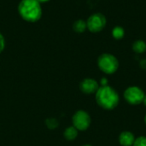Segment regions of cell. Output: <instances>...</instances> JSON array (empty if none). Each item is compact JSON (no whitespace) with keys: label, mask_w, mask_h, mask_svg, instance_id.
<instances>
[{"label":"cell","mask_w":146,"mask_h":146,"mask_svg":"<svg viewBox=\"0 0 146 146\" xmlns=\"http://www.w3.org/2000/svg\"><path fill=\"white\" fill-rule=\"evenodd\" d=\"M45 123H46L47 127L50 128V129H54V128H56L58 127V121H57V120H56L54 118L47 119Z\"/></svg>","instance_id":"obj_13"},{"label":"cell","mask_w":146,"mask_h":146,"mask_svg":"<svg viewBox=\"0 0 146 146\" xmlns=\"http://www.w3.org/2000/svg\"><path fill=\"white\" fill-rule=\"evenodd\" d=\"M80 88L83 93L92 94V93L97 92V91L99 88V85L98 81H96L95 80L91 79V78H86L81 81L80 85Z\"/></svg>","instance_id":"obj_7"},{"label":"cell","mask_w":146,"mask_h":146,"mask_svg":"<svg viewBox=\"0 0 146 146\" xmlns=\"http://www.w3.org/2000/svg\"><path fill=\"white\" fill-rule=\"evenodd\" d=\"M78 136V130L73 126V127H69L68 128H66V130L64 131V137L67 140H74L77 138Z\"/></svg>","instance_id":"obj_11"},{"label":"cell","mask_w":146,"mask_h":146,"mask_svg":"<svg viewBox=\"0 0 146 146\" xmlns=\"http://www.w3.org/2000/svg\"><path fill=\"white\" fill-rule=\"evenodd\" d=\"M83 146H92V145H83Z\"/></svg>","instance_id":"obj_21"},{"label":"cell","mask_w":146,"mask_h":146,"mask_svg":"<svg viewBox=\"0 0 146 146\" xmlns=\"http://www.w3.org/2000/svg\"><path fill=\"white\" fill-rule=\"evenodd\" d=\"M39 3H46V2H48V1H50V0H37Z\"/></svg>","instance_id":"obj_18"},{"label":"cell","mask_w":146,"mask_h":146,"mask_svg":"<svg viewBox=\"0 0 146 146\" xmlns=\"http://www.w3.org/2000/svg\"><path fill=\"white\" fill-rule=\"evenodd\" d=\"M143 103L146 106V95H145V98H144V100H143Z\"/></svg>","instance_id":"obj_19"},{"label":"cell","mask_w":146,"mask_h":146,"mask_svg":"<svg viewBox=\"0 0 146 146\" xmlns=\"http://www.w3.org/2000/svg\"><path fill=\"white\" fill-rule=\"evenodd\" d=\"M72 122L78 131H85L91 125V116L85 110H78L73 115Z\"/></svg>","instance_id":"obj_6"},{"label":"cell","mask_w":146,"mask_h":146,"mask_svg":"<svg viewBox=\"0 0 146 146\" xmlns=\"http://www.w3.org/2000/svg\"><path fill=\"white\" fill-rule=\"evenodd\" d=\"M20 15L27 21H38L42 16V8L37 0H21L18 6Z\"/></svg>","instance_id":"obj_2"},{"label":"cell","mask_w":146,"mask_h":146,"mask_svg":"<svg viewBox=\"0 0 146 146\" xmlns=\"http://www.w3.org/2000/svg\"><path fill=\"white\" fill-rule=\"evenodd\" d=\"M4 45H5V41H4V38L2 35V33H0V54L3 52V49H4Z\"/></svg>","instance_id":"obj_15"},{"label":"cell","mask_w":146,"mask_h":146,"mask_svg":"<svg viewBox=\"0 0 146 146\" xmlns=\"http://www.w3.org/2000/svg\"><path fill=\"white\" fill-rule=\"evenodd\" d=\"M133 146H146V137L141 136L135 139V141Z\"/></svg>","instance_id":"obj_14"},{"label":"cell","mask_w":146,"mask_h":146,"mask_svg":"<svg viewBox=\"0 0 146 146\" xmlns=\"http://www.w3.org/2000/svg\"><path fill=\"white\" fill-rule=\"evenodd\" d=\"M98 65L101 71L107 74L115 73L119 68V62L117 58L110 53L102 54L98 59Z\"/></svg>","instance_id":"obj_3"},{"label":"cell","mask_w":146,"mask_h":146,"mask_svg":"<svg viewBox=\"0 0 146 146\" xmlns=\"http://www.w3.org/2000/svg\"><path fill=\"white\" fill-rule=\"evenodd\" d=\"M106 17L101 13H95L92 15L86 21L87 29L92 33H99L106 26Z\"/></svg>","instance_id":"obj_4"},{"label":"cell","mask_w":146,"mask_h":146,"mask_svg":"<svg viewBox=\"0 0 146 146\" xmlns=\"http://www.w3.org/2000/svg\"><path fill=\"white\" fill-rule=\"evenodd\" d=\"M101 85H102V86H108V80H107L106 78H103V79L101 80Z\"/></svg>","instance_id":"obj_17"},{"label":"cell","mask_w":146,"mask_h":146,"mask_svg":"<svg viewBox=\"0 0 146 146\" xmlns=\"http://www.w3.org/2000/svg\"><path fill=\"white\" fill-rule=\"evenodd\" d=\"M145 92L138 86H130L124 92V98L132 105H138L143 103Z\"/></svg>","instance_id":"obj_5"},{"label":"cell","mask_w":146,"mask_h":146,"mask_svg":"<svg viewBox=\"0 0 146 146\" xmlns=\"http://www.w3.org/2000/svg\"><path fill=\"white\" fill-rule=\"evenodd\" d=\"M125 35V30L123 27H120V26H116L113 28L112 30V36L115 38V39H121L123 38Z\"/></svg>","instance_id":"obj_12"},{"label":"cell","mask_w":146,"mask_h":146,"mask_svg":"<svg viewBox=\"0 0 146 146\" xmlns=\"http://www.w3.org/2000/svg\"><path fill=\"white\" fill-rule=\"evenodd\" d=\"M132 47L133 50L137 54H142L146 51V43L142 39H137L134 41Z\"/></svg>","instance_id":"obj_9"},{"label":"cell","mask_w":146,"mask_h":146,"mask_svg":"<svg viewBox=\"0 0 146 146\" xmlns=\"http://www.w3.org/2000/svg\"><path fill=\"white\" fill-rule=\"evenodd\" d=\"M98 104L104 110H113L119 104V95L110 86H100L96 92Z\"/></svg>","instance_id":"obj_1"},{"label":"cell","mask_w":146,"mask_h":146,"mask_svg":"<svg viewBox=\"0 0 146 146\" xmlns=\"http://www.w3.org/2000/svg\"><path fill=\"white\" fill-rule=\"evenodd\" d=\"M139 66L141 67V68H143V69L146 70V58H145V59H143V60H141V61H140V62H139Z\"/></svg>","instance_id":"obj_16"},{"label":"cell","mask_w":146,"mask_h":146,"mask_svg":"<svg viewBox=\"0 0 146 146\" xmlns=\"http://www.w3.org/2000/svg\"><path fill=\"white\" fill-rule=\"evenodd\" d=\"M134 141L135 137L129 131H124L119 136V142L122 146H133Z\"/></svg>","instance_id":"obj_8"},{"label":"cell","mask_w":146,"mask_h":146,"mask_svg":"<svg viewBox=\"0 0 146 146\" xmlns=\"http://www.w3.org/2000/svg\"><path fill=\"white\" fill-rule=\"evenodd\" d=\"M145 124H146V115H145Z\"/></svg>","instance_id":"obj_20"},{"label":"cell","mask_w":146,"mask_h":146,"mask_svg":"<svg viewBox=\"0 0 146 146\" xmlns=\"http://www.w3.org/2000/svg\"><path fill=\"white\" fill-rule=\"evenodd\" d=\"M87 28V25H86V21L80 19V20H77L76 21L74 22V25H73V29L74 30V32L78 33H84Z\"/></svg>","instance_id":"obj_10"}]
</instances>
